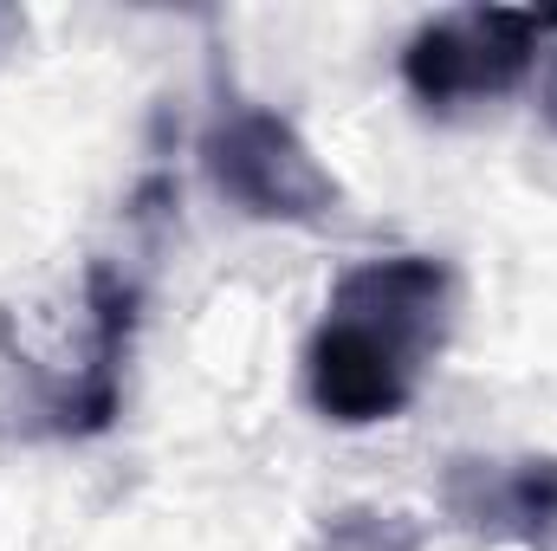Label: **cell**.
Here are the masks:
<instances>
[{"instance_id": "cell-1", "label": "cell", "mask_w": 557, "mask_h": 551, "mask_svg": "<svg viewBox=\"0 0 557 551\" xmlns=\"http://www.w3.org/2000/svg\"><path fill=\"white\" fill-rule=\"evenodd\" d=\"M460 311V279L434 254L363 260L331 285L324 318L305 344L311 409L337 428L396 421L416 403L421 377L447 351Z\"/></svg>"}, {"instance_id": "cell-2", "label": "cell", "mask_w": 557, "mask_h": 551, "mask_svg": "<svg viewBox=\"0 0 557 551\" xmlns=\"http://www.w3.org/2000/svg\"><path fill=\"white\" fill-rule=\"evenodd\" d=\"M201 169L253 221L311 228V221L337 215V201H344L337 175L298 137V124L267 105H221L214 124L201 131Z\"/></svg>"}, {"instance_id": "cell-3", "label": "cell", "mask_w": 557, "mask_h": 551, "mask_svg": "<svg viewBox=\"0 0 557 551\" xmlns=\"http://www.w3.org/2000/svg\"><path fill=\"white\" fill-rule=\"evenodd\" d=\"M552 33V13L539 7H460L421 20L403 46V85L421 111H460L493 105L525 85L539 46Z\"/></svg>"}, {"instance_id": "cell-4", "label": "cell", "mask_w": 557, "mask_h": 551, "mask_svg": "<svg viewBox=\"0 0 557 551\" xmlns=\"http://www.w3.org/2000/svg\"><path fill=\"white\" fill-rule=\"evenodd\" d=\"M441 506L460 532H480V539H545L557 526V461L552 454H519V461L460 454L441 474Z\"/></svg>"}, {"instance_id": "cell-5", "label": "cell", "mask_w": 557, "mask_h": 551, "mask_svg": "<svg viewBox=\"0 0 557 551\" xmlns=\"http://www.w3.org/2000/svg\"><path fill=\"white\" fill-rule=\"evenodd\" d=\"M91 298V351L72 390L52 396V428L59 434H98L111 428L124 409V357H131V331H137V279H124L117 267H91L85 279Z\"/></svg>"}, {"instance_id": "cell-6", "label": "cell", "mask_w": 557, "mask_h": 551, "mask_svg": "<svg viewBox=\"0 0 557 551\" xmlns=\"http://www.w3.org/2000/svg\"><path fill=\"white\" fill-rule=\"evenodd\" d=\"M318 551H416V526L403 513H337Z\"/></svg>"}, {"instance_id": "cell-7", "label": "cell", "mask_w": 557, "mask_h": 551, "mask_svg": "<svg viewBox=\"0 0 557 551\" xmlns=\"http://www.w3.org/2000/svg\"><path fill=\"white\" fill-rule=\"evenodd\" d=\"M552 33H557V13H552ZM552 98H557V78H552Z\"/></svg>"}]
</instances>
